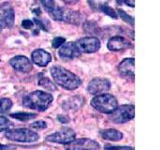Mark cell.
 Instances as JSON below:
<instances>
[{
  "label": "cell",
  "mask_w": 160,
  "mask_h": 150,
  "mask_svg": "<svg viewBox=\"0 0 160 150\" xmlns=\"http://www.w3.org/2000/svg\"><path fill=\"white\" fill-rule=\"evenodd\" d=\"M50 72H51L54 81L64 89L75 90L82 83L81 79L77 75L61 66H53L50 69Z\"/></svg>",
  "instance_id": "obj_1"
},
{
  "label": "cell",
  "mask_w": 160,
  "mask_h": 150,
  "mask_svg": "<svg viewBox=\"0 0 160 150\" xmlns=\"http://www.w3.org/2000/svg\"><path fill=\"white\" fill-rule=\"evenodd\" d=\"M53 101V97L51 94H48L44 91L36 90L31 93L27 94L23 99V105L25 107L44 111L46 110Z\"/></svg>",
  "instance_id": "obj_2"
},
{
  "label": "cell",
  "mask_w": 160,
  "mask_h": 150,
  "mask_svg": "<svg viewBox=\"0 0 160 150\" xmlns=\"http://www.w3.org/2000/svg\"><path fill=\"white\" fill-rule=\"evenodd\" d=\"M91 105L99 112L110 114L118 107V102L111 94H99L91 100Z\"/></svg>",
  "instance_id": "obj_3"
},
{
  "label": "cell",
  "mask_w": 160,
  "mask_h": 150,
  "mask_svg": "<svg viewBox=\"0 0 160 150\" xmlns=\"http://www.w3.org/2000/svg\"><path fill=\"white\" fill-rule=\"evenodd\" d=\"M5 137L9 140L22 143H32L39 139V134L26 128H18L7 130Z\"/></svg>",
  "instance_id": "obj_4"
},
{
  "label": "cell",
  "mask_w": 160,
  "mask_h": 150,
  "mask_svg": "<svg viewBox=\"0 0 160 150\" xmlns=\"http://www.w3.org/2000/svg\"><path fill=\"white\" fill-rule=\"evenodd\" d=\"M51 17L57 21H64L71 24H80L83 20L81 13L66 7H56L55 11L51 14Z\"/></svg>",
  "instance_id": "obj_5"
},
{
  "label": "cell",
  "mask_w": 160,
  "mask_h": 150,
  "mask_svg": "<svg viewBox=\"0 0 160 150\" xmlns=\"http://www.w3.org/2000/svg\"><path fill=\"white\" fill-rule=\"evenodd\" d=\"M135 108L133 105H121L110 113L109 119L114 123H126L134 118Z\"/></svg>",
  "instance_id": "obj_6"
},
{
  "label": "cell",
  "mask_w": 160,
  "mask_h": 150,
  "mask_svg": "<svg viewBox=\"0 0 160 150\" xmlns=\"http://www.w3.org/2000/svg\"><path fill=\"white\" fill-rule=\"evenodd\" d=\"M15 13L12 5L9 2L0 4V28H10L13 26Z\"/></svg>",
  "instance_id": "obj_7"
},
{
  "label": "cell",
  "mask_w": 160,
  "mask_h": 150,
  "mask_svg": "<svg viewBox=\"0 0 160 150\" xmlns=\"http://www.w3.org/2000/svg\"><path fill=\"white\" fill-rule=\"evenodd\" d=\"M80 53H94L100 49V41L96 37H84L74 42Z\"/></svg>",
  "instance_id": "obj_8"
},
{
  "label": "cell",
  "mask_w": 160,
  "mask_h": 150,
  "mask_svg": "<svg viewBox=\"0 0 160 150\" xmlns=\"http://www.w3.org/2000/svg\"><path fill=\"white\" fill-rule=\"evenodd\" d=\"M75 136H76V134H75L74 130H72L71 128H63L57 132L48 135L46 137V140L53 143L68 144L75 139Z\"/></svg>",
  "instance_id": "obj_9"
},
{
  "label": "cell",
  "mask_w": 160,
  "mask_h": 150,
  "mask_svg": "<svg viewBox=\"0 0 160 150\" xmlns=\"http://www.w3.org/2000/svg\"><path fill=\"white\" fill-rule=\"evenodd\" d=\"M66 150H99V144L89 138L74 139L65 146Z\"/></svg>",
  "instance_id": "obj_10"
},
{
  "label": "cell",
  "mask_w": 160,
  "mask_h": 150,
  "mask_svg": "<svg viewBox=\"0 0 160 150\" xmlns=\"http://www.w3.org/2000/svg\"><path fill=\"white\" fill-rule=\"evenodd\" d=\"M110 81L108 79L105 78H94L89 82L87 90L90 94L92 95H97V94H102L104 92L108 91L110 89Z\"/></svg>",
  "instance_id": "obj_11"
},
{
  "label": "cell",
  "mask_w": 160,
  "mask_h": 150,
  "mask_svg": "<svg viewBox=\"0 0 160 150\" xmlns=\"http://www.w3.org/2000/svg\"><path fill=\"white\" fill-rule=\"evenodd\" d=\"M10 65L19 72H24V73H28L32 70V62L30 60L22 56V55H17V56H14L13 58L10 59Z\"/></svg>",
  "instance_id": "obj_12"
},
{
  "label": "cell",
  "mask_w": 160,
  "mask_h": 150,
  "mask_svg": "<svg viewBox=\"0 0 160 150\" xmlns=\"http://www.w3.org/2000/svg\"><path fill=\"white\" fill-rule=\"evenodd\" d=\"M132 44L126 38L122 36H113L107 42V48L110 51H123L128 48H131Z\"/></svg>",
  "instance_id": "obj_13"
},
{
  "label": "cell",
  "mask_w": 160,
  "mask_h": 150,
  "mask_svg": "<svg viewBox=\"0 0 160 150\" xmlns=\"http://www.w3.org/2000/svg\"><path fill=\"white\" fill-rule=\"evenodd\" d=\"M81 53L74 42H67L62 45L59 50V56L63 60H72L80 56Z\"/></svg>",
  "instance_id": "obj_14"
},
{
  "label": "cell",
  "mask_w": 160,
  "mask_h": 150,
  "mask_svg": "<svg viewBox=\"0 0 160 150\" xmlns=\"http://www.w3.org/2000/svg\"><path fill=\"white\" fill-rule=\"evenodd\" d=\"M31 59L34 64L38 65L40 67H44V66H47V65L51 62L52 57H51V54L47 51H45V50L36 49L32 52Z\"/></svg>",
  "instance_id": "obj_15"
},
{
  "label": "cell",
  "mask_w": 160,
  "mask_h": 150,
  "mask_svg": "<svg viewBox=\"0 0 160 150\" xmlns=\"http://www.w3.org/2000/svg\"><path fill=\"white\" fill-rule=\"evenodd\" d=\"M134 58H126L120 62L118 66L119 74L126 78H134Z\"/></svg>",
  "instance_id": "obj_16"
},
{
  "label": "cell",
  "mask_w": 160,
  "mask_h": 150,
  "mask_svg": "<svg viewBox=\"0 0 160 150\" xmlns=\"http://www.w3.org/2000/svg\"><path fill=\"white\" fill-rule=\"evenodd\" d=\"M84 103V99L81 96H74L67 100H65L62 104V107L64 110H77L82 106Z\"/></svg>",
  "instance_id": "obj_17"
},
{
  "label": "cell",
  "mask_w": 160,
  "mask_h": 150,
  "mask_svg": "<svg viewBox=\"0 0 160 150\" xmlns=\"http://www.w3.org/2000/svg\"><path fill=\"white\" fill-rule=\"evenodd\" d=\"M100 136L110 141H119L123 138V134L116 129H104L100 131Z\"/></svg>",
  "instance_id": "obj_18"
},
{
  "label": "cell",
  "mask_w": 160,
  "mask_h": 150,
  "mask_svg": "<svg viewBox=\"0 0 160 150\" xmlns=\"http://www.w3.org/2000/svg\"><path fill=\"white\" fill-rule=\"evenodd\" d=\"M12 118H15L17 120L23 122H27L29 120H31L33 118L36 117V114H32V113H26V112H19V113H13L10 115Z\"/></svg>",
  "instance_id": "obj_19"
},
{
  "label": "cell",
  "mask_w": 160,
  "mask_h": 150,
  "mask_svg": "<svg viewBox=\"0 0 160 150\" xmlns=\"http://www.w3.org/2000/svg\"><path fill=\"white\" fill-rule=\"evenodd\" d=\"M38 84L40 85V86H42L43 88L49 90V91H55V90L57 89L56 85H55L51 80L47 77H43V78L40 79L38 81Z\"/></svg>",
  "instance_id": "obj_20"
},
{
  "label": "cell",
  "mask_w": 160,
  "mask_h": 150,
  "mask_svg": "<svg viewBox=\"0 0 160 150\" xmlns=\"http://www.w3.org/2000/svg\"><path fill=\"white\" fill-rule=\"evenodd\" d=\"M40 2H41L42 6L44 7L45 11H46L47 13H49L50 15L55 11V9H56V7H57L54 0H40Z\"/></svg>",
  "instance_id": "obj_21"
},
{
  "label": "cell",
  "mask_w": 160,
  "mask_h": 150,
  "mask_svg": "<svg viewBox=\"0 0 160 150\" xmlns=\"http://www.w3.org/2000/svg\"><path fill=\"white\" fill-rule=\"evenodd\" d=\"M99 9L101 10V11H102L104 14L108 15L109 17H111V18H113V19H116V18L118 17V15H117L116 11H115V10H114L113 8H111L110 6H108V5H107L106 3L100 4Z\"/></svg>",
  "instance_id": "obj_22"
},
{
  "label": "cell",
  "mask_w": 160,
  "mask_h": 150,
  "mask_svg": "<svg viewBox=\"0 0 160 150\" xmlns=\"http://www.w3.org/2000/svg\"><path fill=\"white\" fill-rule=\"evenodd\" d=\"M12 107V101L8 98H2L0 100V114L7 113Z\"/></svg>",
  "instance_id": "obj_23"
},
{
  "label": "cell",
  "mask_w": 160,
  "mask_h": 150,
  "mask_svg": "<svg viewBox=\"0 0 160 150\" xmlns=\"http://www.w3.org/2000/svg\"><path fill=\"white\" fill-rule=\"evenodd\" d=\"M13 126V123L10 120L4 116H0V132L5 131V130H9Z\"/></svg>",
  "instance_id": "obj_24"
},
{
  "label": "cell",
  "mask_w": 160,
  "mask_h": 150,
  "mask_svg": "<svg viewBox=\"0 0 160 150\" xmlns=\"http://www.w3.org/2000/svg\"><path fill=\"white\" fill-rule=\"evenodd\" d=\"M116 13H118V15L120 16V18H121V19L123 20V21L129 23L130 25H131V26H134V18H133L132 16H130V15H128L126 12L124 11V10H122V9H118Z\"/></svg>",
  "instance_id": "obj_25"
},
{
  "label": "cell",
  "mask_w": 160,
  "mask_h": 150,
  "mask_svg": "<svg viewBox=\"0 0 160 150\" xmlns=\"http://www.w3.org/2000/svg\"><path fill=\"white\" fill-rule=\"evenodd\" d=\"M65 41H66V39H65L64 37H61V36H58V37H55L53 38L52 40V47L53 48H58L60 46H62V45L65 43Z\"/></svg>",
  "instance_id": "obj_26"
},
{
  "label": "cell",
  "mask_w": 160,
  "mask_h": 150,
  "mask_svg": "<svg viewBox=\"0 0 160 150\" xmlns=\"http://www.w3.org/2000/svg\"><path fill=\"white\" fill-rule=\"evenodd\" d=\"M31 128H33V129H45L47 127V124H46V122L45 121H42V120H40V121H35V122H33L31 125Z\"/></svg>",
  "instance_id": "obj_27"
},
{
  "label": "cell",
  "mask_w": 160,
  "mask_h": 150,
  "mask_svg": "<svg viewBox=\"0 0 160 150\" xmlns=\"http://www.w3.org/2000/svg\"><path fill=\"white\" fill-rule=\"evenodd\" d=\"M104 150H134V148L128 146H111V145H106L104 147Z\"/></svg>",
  "instance_id": "obj_28"
},
{
  "label": "cell",
  "mask_w": 160,
  "mask_h": 150,
  "mask_svg": "<svg viewBox=\"0 0 160 150\" xmlns=\"http://www.w3.org/2000/svg\"><path fill=\"white\" fill-rule=\"evenodd\" d=\"M33 25H34V23H33V21H31V20H23L21 23V26L24 29H31Z\"/></svg>",
  "instance_id": "obj_29"
},
{
  "label": "cell",
  "mask_w": 160,
  "mask_h": 150,
  "mask_svg": "<svg viewBox=\"0 0 160 150\" xmlns=\"http://www.w3.org/2000/svg\"><path fill=\"white\" fill-rule=\"evenodd\" d=\"M58 120L61 123H68V122H70V119H69V117L68 116H66V115H58Z\"/></svg>",
  "instance_id": "obj_30"
},
{
  "label": "cell",
  "mask_w": 160,
  "mask_h": 150,
  "mask_svg": "<svg viewBox=\"0 0 160 150\" xmlns=\"http://www.w3.org/2000/svg\"><path fill=\"white\" fill-rule=\"evenodd\" d=\"M13 149H15L14 146H8V145L0 144V150H13Z\"/></svg>",
  "instance_id": "obj_31"
},
{
  "label": "cell",
  "mask_w": 160,
  "mask_h": 150,
  "mask_svg": "<svg viewBox=\"0 0 160 150\" xmlns=\"http://www.w3.org/2000/svg\"><path fill=\"white\" fill-rule=\"evenodd\" d=\"M123 1L130 7H134L135 6V0H123Z\"/></svg>",
  "instance_id": "obj_32"
},
{
  "label": "cell",
  "mask_w": 160,
  "mask_h": 150,
  "mask_svg": "<svg viewBox=\"0 0 160 150\" xmlns=\"http://www.w3.org/2000/svg\"><path fill=\"white\" fill-rule=\"evenodd\" d=\"M63 1H65L66 3H69V4H71V3H75L77 1V0H63Z\"/></svg>",
  "instance_id": "obj_33"
},
{
  "label": "cell",
  "mask_w": 160,
  "mask_h": 150,
  "mask_svg": "<svg viewBox=\"0 0 160 150\" xmlns=\"http://www.w3.org/2000/svg\"><path fill=\"white\" fill-rule=\"evenodd\" d=\"M116 1H117V4H118V5H121L122 2H123V0H116Z\"/></svg>",
  "instance_id": "obj_34"
},
{
  "label": "cell",
  "mask_w": 160,
  "mask_h": 150,
  "mask_svg": "<svg viewBox=\"0 0 160 150\" xmlns=\"http://www.w3.org/2000/svg\"><path fill=\"white\" fill-rule=\"evenodd\" d=\"M0 32H1V28H0Z\"/></svg>",
  "instance_id": "obj_35"
}]
</instances>
